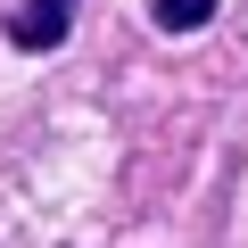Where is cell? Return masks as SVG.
Segmentation results:
<instances>
[{
    "label": "cell",
    "mask_w": 248,
    "mask_h": 248,
    "mask_svg": "<svg viewBox=\"0 0 248 248\" xmlns=\"http://www.w3.org/2000/svg\"><path fill=\"white\" fill-rule=\"evenodd\" d=\"M75 25V0H17L9 9V42L17 50H58Z\"/></svg>",
    "instance_id": "1"
},
{
    "label": "cell",
    "mask_w": 248,
    "mask_h": 248,
    "mask_svg": "<svg viewBox=\"0 0 248 248\" xmlns=\"http://www.w3.org/2000/svg\"><path fill=\"white\" fill-rule=\"evenodd\" d=\"M215 9H223V0H149V17L166 33H199V25H215Z\"/></svg>",
    "instance_id": "2"
}]
</instances>
